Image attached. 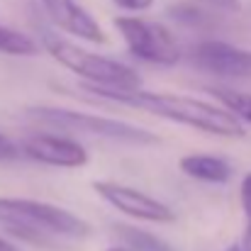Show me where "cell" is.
Returning <instances> with one entry per match:
<instances>
[{
  "instance_id": "obj_1",
  "label": "cell",
  "mask_w": 251,
  "mask_h": 251,
  "mask_svg": "<svg viewBox=\"0 0 251 251\" xmlns=\"http://www.w3.org/2000/svg\"><path fill=\"white\" fill-rule=\"evenodd\" d=\"M81 90L88 93L95 100L105 102H117L127 107H137L144 112H151L156 117L171 120L176 125H185L215 137H229V139H242L247 134L244 125L222 105L207 102L200 98L190 95H176V93H151L142 88L132 90H112V88H95V85L81 83Z\"/></svg>"
},
{
  "instance_id": "obj_2",
  "label": "cell",
  "mask_w": 251,
  "mask_h": 251,
  "mask_svg": "<svg viewBox=\"0 0 251 251\" xmlns=\"http://www.w3.org/2000/svg\"><path fill=\"white\" fill-rule=\"evenodd\" d=\"M0 227L39 249H69L93 234L76 212L32 198H0Z\"/></svg>"
},
{
  "instance_id": "obj_3",
  "label": "cell",
  "mask_w": 251,
  "mask_h": 251,
  "mask_svg": "<svg viewBox=\"0 0 251 251\" xmlns=\"http://www.w3.org/2000/svg\"><path fill=\"white\" fill-rule=\"evenodd\" d=\"M44 49L51 54V59L56 64H61L64 69H69L71 74H76L78 78H83L85 85H95V88H112V90H132V88H142L139 74L115 59L93 54L83 47L74 44L71 39L56 37V34H47L44 37Z\"/></svg>"
},
{
  "instance_id": "obj_4",
  "label": "cell",
  "mask_w": 251,
  "mask_h": 251,
  "mask_svg": "<svg viewBox=\"0 0 251 251\" xmlns=\"http://www.w3.org/2000/svg\"><path fill=\"white\" fill-rule=\"evenodd\" d=\"M27 117L37 125L61 129V132H76L88 137H102V139H115L125 144H159L161 139L137 125L102 117V115H90V112H76V110H64V107H49V105H34L27 110Z\"/></svg>"
},
{
  "instance_id": "obj_5",
  "label": "cell",
  "mask_w": 251,
  "mask_h": 251,
  "mask_svg": "<svg viewBox=\"0 0 251 251\" xmlns=\"http://www.w3.org/2000/svg\"><path fill=\"white\" fill-rule=\"evenodd\" d=\"M115 27L122 34L129 51L154 66H176L183 59V49L173 32L161 22L144 20L137 15H120L115 17Z\"/></svg>"
},
{
  "instance_id": "obj_6",
  "label": "cell",
  "mask_w": 251,
  "mask_h": 251,
  "mask_svg": "<svg viewBox=\"0 0 251 251\" xmlns=\"http://www.w3.org/2000/svg\"><path fill=\"white\" fill-rule=\"evenodd\" d=\"M188 61L210 76L251 83V51L220 39L198 42L188 51Z\"/></svg>"
},
{
  "instance_id": "obj_7",
  "label": "cell",
  "mask_w": 251,
  "mask_h": 251,
  "mask_svg": "<svg viewBox=\"0 0 251 251\" xmlns=\"http://www.w3.org/2000/svg\"><path fill=\"white\" fill-rule=\"evenodd\" d=\"M93 190L115 210L122 215L139 220V222H151V225H168L176 220V212L166 202L132 188L117 180H93Z\"/></svg>"
},
{
  "instance_id": "obj_8",
  "label": "cell",
  "mask_w": 251,
  "mask_h": 251,
  "mask_svg": "<svg viewBox=\"0 0 251 251\" xmlns=\"http://www.w3.org/2000/svg\"><path fill=\"white\" fill-rule=\"evenodd\" d=\"M17 147L22 156L51 168H81L88 164V151L83 144L61 134H32L25 137Z\"/></svg>"
},
{
  "instance_id": "obj_9",
  "label": "cell",
  "mask_w": 251,
  "mask_h": 251,
  "mask_svg": "<svg viewBox=\"0 0 251 251\" xmlns=\"http://www.w3.org/2000/svg\"><path fill=\"white\" fill-rule=\"evenodd\" d=\"M44 12L49 20L71 37H78L90 44H105V32L98 20L85 10L78 0H42Z\"/></svg>"
},
{
  "instance_id": "obj_10",
  "label": "cell",
  "mask_w": 251,
  "mask_h": 251,
  "mask_svg": "<svg viewBox=\"0 0 251 251\" xmlns=\"http://www.w3.org/2000/svg\"><path fill=\"white\" fill-rule=\"evenodd\" d=\"M178 168L195 178V180H205V183H225L232 178V164L222 156H212V154H190L183 156L178 161Z\"/></svg>"
},
{
  "instance_id": "obj_11",
  "label": "cell",
  "mask_w": 251,
  "mask_h": 251,
  "mask_svg": "<svg viewBox=\"0 0 251 251\" xmlns=\"http://www.w3.org/2000/svg\"><path fill=\"white\" fill-rule=\"evenodd\" d=\"M207 93L217 100V105L229 110L242 125H251V93L227 88V85H212L207 88Z\"/></svg>"
},
{
  "instance_id": "obj_12",
  "label": "cell",
  "mask_w": 251,
  "mask_h": 251,
  "mask_svg": "<svg viewBox=\"0 0 251 251\" xmlns=\"http://www.w3.org/2000/svg\"><path fill=\"white\" fill-rule=\"evenodd\" d=\"M34 51H37V44H34L27 34H22V32H17V29H12V27L0 25V54L29 56V54H34Z\"/></svg>"
},
{
  "instance_id": "obj_13",
  "label": "cell",
  "mask_w": 251,
  "mask_h": 251,
  "mask_svg": "<svg viewBox=\"0 0 251 251\" xmlns=\"http://www.w3.org/2000/svg\"><path fill=\"white\" fill-rule=\"evenodd\" d=\"M22 154H20V147L10 139V137H5L2 132H0V164H7V161H15V159H20Z\"/></svg>"
},
{
  "instance_id": "obj_14",
  "label": "cell",
  "mask_w": 251,
  "mask_h": 251,
  "mask_svg": "<svg viewBox=\"0 0 251 251\" xmlns=\"http://www.w3.org/2000/svg\"><path fill=\"white\" fill-rule=\"evenodd\" d=\"M215 10H222V12H239L242 10V0H200Z\"/></svg>"
},
{
  "instance_id": "obj_15",
  "label": "cell",
  "mask_w": 251,
  "mask_h": 251,
  "mask_svg": "<svg viewBox=\"0 0 251 251\" xmlns=\"http://www.w3.org/2000/svg\"><path fill=\"white\" fill-rule=\"evenodd\" d=\"M239 200H242V210H244V215H251V173H247V178L242 180Z\"/></svg>"
},
{
  "instance_id": "obj_16",
  "label": "cell",
  "mask_w": 251,
  "mask_h": 251,
  "mask_svg": "<svg viewBox=\"0 0 251 251\" xmlns=\"http://www.w3.org/2000/svg\"><path fill=\"white\" fill-rule=\"evenodd\" d=\"M115 2L125 10H147L154 0H115Z\"/></svg>"
},
{
  "instance_id": "obj_17",
  "label": "cell",
  "mask_w": 251,
  "mask_h": 251,
  "mask_svg": "<svg viewBox=\"0 0 251 251\" xmlns=\"http://www.w3.org/2000/svg\"><path fill=\"white\" fill-rule=\"evenodd\" d=\"M242 249H244V251H251V215H247V229H244Z\"/></svg>"
},
{
  "instance_id": "obj_18",
  "label": "cell",
  "mask_w": 251,
  "mask_h": 251,
  "mask_svg": "<svg viewBox=\"0 0 251 251\" xmlns=\"http://www.w3.org/2000/svg\"><path fill=\"white\" fill-rule=\"evenodd\" d=\"M0 251H17V247H15V244H10L7 239H2V237H0Z\"/></svg>"
},
{
  "instance_id": "obj_19",
  "label": "cell",
  "mask_w": 251,
  "mask_h": 251,
  "mask_svg": "<svg viewBox=\"0 0 251 251\" xmlns=\"http://www.w3.org/2000/svg\"><path fill=\"white\" fill-rule=\"evenodd\" d=\"M227 251H244V249H242V247H237V244H234V247H229V249H227Z\"/></svg>"
},
{
  "instance_id": "obj_20",
  "label": "cell",
  "mask_w": 251,
  "mask_h": 251,
  "mask_svg": "<svg viewBox=\"0 0 251 251\" xmlns=\"http://www.w3.org/2000/svg\"><path fill=\"white\" fill-rule=\"evenodd\" d=\"M107 251H127V249H107Z\"/></svg>"
}]
</instances>
